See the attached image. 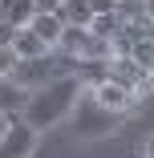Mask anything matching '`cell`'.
Here are the masks:
<instances>
[{
  "label": "cell",
  "mask_w": 154,
  "mask_h": 158,
  "mask_svg": "<svg viewBox=\"0 0 154 158\" xmlns=\"http://www.w3.org/2000/svg\"><path fill=\"white\" fill-rule=\"evenodd\" d=\"M81 93H85V85H81L73 73L57 77V81H45V85H37V89H28L20 118L41 134V130H49V126H57V122H65V118H69V110L77 106Z\"/></svg>",
  "instance_id": "obj_1"
},
{
  "label": "cell",
  "mask_w": 154,
  "mask_h": 158,
  "mask_svg": "<svg viewBox=\"0 0 154 158\" xmlns=\"http://www.w3.org/2000/svg\"><path fill=\"white\" fill-rule=\"evenodd\" d=\"M122 126V114H114V110H106V106H98L94 98H77V106L69 110V130L77 134V138H85V142H98V138H110L114 130Z\"/></svg>",
  "instance_id": "obj_2"
},
{
  "label": "cell",
  "mask_w": 154,
  "mask_h": 158,
  "mask_svg": "<svg viewBox=\"0 0 154 158\" xmlns=\"http://www.w3.org/2000/svg\"><path fill=\"white\" fill-rule=\"evenodd\" d=\"M73 65H77L73 57L49 49V53H41V57H24V61H16L12 81H20L24 89H37V85H45V81H57V77L73 73Z\"/></svg>",
  "instance_id": "obj_3"
},
{
  "label": "cell",
  "mask_w": 154,
  "mask_h": 158,
  "mask_svg": "<svg viewBox=\"0 0 154 158\" xmlns=\"http://www.w3.org/2000/svg\"><path fill=\"white\" fill-rule=\"evenodd\" d=\"M33 146H37V130H33L20 114L8 118L4 134H0V158H28V154H33Z\"/></svg>",
  "instance_id": "obj_4"
},
{
  "label": "cell",
  "mask_w": 154,
  "mask_h": 158,
  "mask_svg": "<svg viewBox=\"0 0 154 158\" xmlns=\"http://www.w3.org/2000/svg\"><path fill=\"white\" fill-rule=\"evenodd\" d=\"M110 81H118L126 93H134V98L150 89V73H142L130 57H110Z\"/></svg>",
  "instance_id": "obj_5"
},
{
  "label": "cell",
  "mask_w": 154,
  "mask_h": 158,
  "mask_svg": "<svg viewBox=\"0 0 154 158\" xmlns=\"http://www.w3.org/2000/svg\"><path fill=\"white\" fill-rule=\"evenodd\" d=\"M89 98H94L98 106H106V110H114V114H126V110L134 106V93H126L118 81H102V85H94V89H89Z\"/></svg>",
  "instance_id": "obj_6"
},
{
  "label": "cell",
  "mask_w": 154,
  "mask_h": 158,
  "mask_svg": "<svg viewBox=\"0 0 154 158\" xmlns=\"http://www.w3.org/2000/svg\"><path fill=\"white\" fill-rule=\"evenodd\" d=\"M8 49L24 61V57H41V53H49V45L33 33L28 24H20V28H12V37H8Z\"/></svg>",
  "instance_id": "obj_7"
},
{
  "label": "cell",
  "mask_w": 154,
  "mask_h": 158,
  "mask_svg": "<svg viewBox=\"0 0 154 158\" xmlns=\"http://www.w3.org/2000/svg\"><path fill=\"white\" fill-rule=\"evenodd\" d=\"M24 98H28V89L12 77H0V114L4 118H16L24 110Z\"/></svg>",
  "instance_id": "obj_8"
},
{
  "label": "cell",
  "mask_w": 154,
  "mask_h": 158,
  "mask_svg": "<svg viewBox=\"0 0 154 158\" xmlns=\"http://www.w3.org/2000/svg\"><path fill=\"white\" fill-rule=\"evenodd\" d=\"M28 28L53 49L57 37H61V28H65V20H61V12H33V16H28Z\"/></svg>",
  "instance_id": "obj_9"
},
{
  "label": "cell",
  "mask_w": 154,
  "mask_h": 158,
  "mask_svg": "<svg viewBox=\"0 0 154 158\" xmlns=\"http://www.w3.org/2000/svg\"><path fill=\"white\" fill-rule=\"evenodd\" d=\"M73 77H77L85 89H94V85L110 81V61H94V57H85V61H77V65H73Z\"/></svg>",
  "instance_id": "obj_10"
},
{
  "label": "cell",
  "mask_w": 154,
  "mask_h": 158,
  "mask_svg": "<svg viewBox=\"0 0 154 158\" xmlns=\"http://www.w3.org/2000/svg\"><path fill=\"white\" fill-rule=\"evenodd\" d=\"M28 16H33V0H0V20L4 24L20 28V24H28Z\"/></svg>",
  "instance_id": "obj_11"
},
{
  "label": "cell",
  "mask_w": 154,
  "mask_h": 158,
  "mask_svg": "<svg viewBox=\"0 0 154 158\" xmlns=\"http://www.w3.org/2000/svg\"><path fill=\"white\" fill-rule=\"evenodd\" d=\"M61 20L65 24H81V28H89V20H94V8H89V0H61Z\"/></svg>",
  "instance_id": "obj_12"
},
{
  "label": "cell",
  "mask_w": 154,
  "mask_h": 158,
  "mask_svg": "<svg viewBox=\"0 0 154 158\" xmlns=\"http://www.w3.org/2000/svg\"><path fill=\"white\" fill-rule=\"evenodd\" d=\"M134 65L142 69V73H150L154 77V37H138L134 45H130V53H126Z\"/></svg>",
  "instance_id": "obj_13"
},
{
  "label": "cell",
  "mask_w": 154,
  "mask_h": 158,
  "mask_svg": "<svg viewBox=\"0 0 154 158\" xmlns=\"http://www.w3.org/2000/svg\"><path fill=\"white\" fill-rule=\"evenodd\" d=\"M122 24H126L122 16H114V12H98L94 20H89V33H98V37H114Z\"/></svg>",
  "instance_id": "obj_14"
},
{
  "label": "cell",
  "mask_w": 154,
  "mask_h": 158,
  "mask_svg": "<svg viewBox=\"0 0 154 158\" xmlns=\"http://www.w3.org/2000/svg\"><path fill=\"white\" fill-rule=\"evenodd\" d=\"M16 61H20V57H16V53H12L8 45H0V77H12V69H16Z\"/></svg>",
  "instance_id": "obj_15"
},
{
  "label": "cell",
  "mask_w": 154,
  "mask_h": 158,
  "mask_svg": "<svg viewBox=\"0 0 154 158\" xmlns=\"http://www.w3.org/2000/svg\"><path fill=\"white\" fill-rule=\"evenodd\" d=\"M61 0H33V12H57Z\"/></svg>",
  "instance_id": "obj_16"
},
{
  "label": "cell",
  "mask_w": 154,
  "mask_h": 158,
  "mask_svg": "<svg viewBox=\"0 0 154 158\" xmlns=\"http://www.w3.org/2000/svg\"><path fill=\"white\" fill-rule=\"evenodd\" d=\"M89 8H94V16L98 12H114V0H89Z\"/></svg>",
  "instance_id": "obj_17"
},
{
  "label": "cell",
  "mask_w": 154,
  "mask_h": 158,
  "mask_svg": "<svg viewBox=\"0 0 154 158\" xmlns=\"http://www.w3.org/2000/svg\"><path fill=\"white\" fill-rule=\"evenodd\" d=\"M8 37H12V24H4V20H0V45H8Z\"/></svg>",
  "instance_id": "obj_18"
},
{
  "label": "cell",
  "mask_w": 154,
  "mask_h": 158,
  "mask_svg": "<svg viewBox=\"0 0 154 158\" xmlns=\"http://www.w3.org/2000/svg\"><path fill=\"white\" fill-rule=\"evenodd\" d=\"M146 158H154V134L146 138Z\"/></svg>",
  "instance_id": "obj_19"
}]
</instances>
